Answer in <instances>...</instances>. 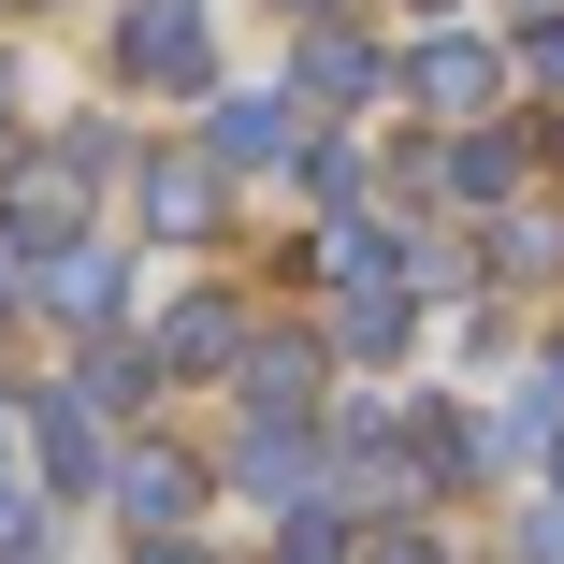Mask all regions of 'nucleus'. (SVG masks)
Returning <instances> with one entry per match:
<instances>
[{"mask_svg": "<svg viewBox=\"0 0 564 564\" xmlns=\"http://www.w3.org/2000/svg\"><path fill=\"white\" fill-rule=\"evenodd\" d=\"M117 73H131V87H174V101H203V87H217V30H203V0H131Z\"/></svg>", "mask_w": 564, "mask_h": 564, "instance_id": "nucleus-2", "label": "nucleus"}, {"mask_svg": "<svg viewBox=\"0 0 564 564\" xmlns=\"http://www.w3.org/2000/svg\"><path fill=\"white\" fill-rule=\"evenodd\" d=\"M405 333H420V290L405 275H348V290H333V348H348V362H391Z\"/></svg>", "mask_w": 564, "mask_h": 564, "instance_id": "nucleus-9", "label": "nucleus"}, {"mask_svg": "<svg viewBox=\"0 0 564 564\" xmlns=\"http://www.w3.org/2000/svg\"><path fill=\"white\" fill-rule=\"evenodd\" d=\"M73 391H87L101 420H131V405L160 391V362H145V348H87V377H73Z\"/></svg>", "mask_w": 564, "mask_h": 564, "instance_id": "nucleus-16", "label": "nucleus"}, {"mask_svg": "<svg viewBox=\"0 0 564 564\" xmlns=\"http://www.w3.org/2000/svg\"><path fill=\"white\" fill-rule=\"evenodd\" d=\"M232 348H247V318L217 304V290H188V304L160 318V348H145V362H160V377H232Z\"/></svg>", "mask_w": 564, "mask_h": 564, "instance_id": "nucleus-11", "label": "nucleus"}, {"mask_svg": "<svg viewBox=\"0 0 564 564\" xmlns=\"http://www.w3.org/2000/svg\"><path fill=\"white\" fill-rule=\"evenodd\" d=\"M0 507H15V405H0Z\"/></svg>", "mask_w": 564, "mask_h": 564, "instance_id": "nucleus-23", "label": "nucleus"}, {"mask_svg": "<svg viewBox=\"0 0 564 564\" xmlns=\"http://www.w3.org/2000/svg\"><path fill=\"white\" fill-rule=\"evenodd\" d=\"M377 87H391V58H377L362 30H333V15L304 30V58H290V101H318V117H348V101H377Z\"/></svg>", "mask_w": 564, "mask_h": 564, "instance_id": "nucleus-4", "label": "nucleus"}, {"mask_svg": "<svg viewBox=\"0 0 564 564\" xmlns=\"http://www.w3.org/2000/svg\"><path fill=\"white\" fill-rule=\"evenodd\" d=\"M290 160H304V188H318V203H377V188H362V145H333V131H304Z\"/></svg>", "mask_w": 564, "mask_h": 564, "instance_id": "nucleus-17", "label": "nucleus"}, {"mask_svg": "<svg viewBox=\"0 0 564 564\" xmlns=\"http://www.w3.org/2000/svg\"><path fill=\"white\" fill-rule=\"evenodd\" d=\"M101 492H117L145 535H160V521H188V464H174V448H117V478H101Z\"/></svg>", "mask_w": 564, "mask_h": 564, "instance_id": "nucleus-13", "label": "nucleus"}, {"mask_svg": "<svg viewBox=\"0 0 564 564\" xmlns=\"http://www.w3.org/2000/svg\"><path fill=\"white\" fill-rule=\"evenodd\" d=\"M30 434H44V478H58V492H101V478H117V434H101V405H87V391H44V405H30Z\"/></svg>", "mask_w": 564, "mask_h": 564, "instance_id": "nucleus-6", "label": "nucleus"}, {"mask_svg": "<svg viewBox=\"0 0 564 564\" xmlns=\"http://www.w3.org/2000/svg\"><path fill=\"white\" fill-rule=\"evenodd\" d=\"M0 101H15V73H0Z\"/></svg>", "mask_w": 564, "mask_h": 564, "instance_id": "nucleus-25", "label": "nucleus"}, {"mask_svg": "<svg viewBox=\"0 0 564 564\" xmlns=\"http://www.w3.org/2000/svg\"><path fill=\"white\" fill-rule=\"evenodd\" d=\"M145 564H217V550H203V535H174V521H160V535H145Z\"/></svg>", "mask_w": 564, "mask_h": 564, "instance_id": "nucleus-22", "label": "nucleus"}, {"mask_svg": "<svg viewBox=\"0 0 564 564\" xmlns=\"http://www.w3.org/2000/svg\"><path fill=\"white\" fill-rule=\"evenodd\" d=\"M521 564H564V492H535V507H521Z\"/></svg>", "mask_w": 564, "mask_h": 564, "instance_id": "nucleus-20", "label": "nucleus"}, {"mask_svg": "<svg viewBox=\"0 0 564 564\" xmlns=\"http://www.w3.org/2000/svg\"><path fill=\"white\" fill-rule=\"evenodd\" d=\"M232 478H247V492H261V507H304V492H318V478H333V448H318V434H304V420H261V434H247V448H232Z\"/></svg>", "mask_w": 564, "mask_h": 564, "instance_id": "nucleus-10", "label": "nucleus"}, {"mask_svg": "<svg viewBox=\"0 0 564 564\" xmlns=\"http://www.w3.org/2000/svg\"><path fill=\"white\" fill-rule=\"evenodd\" d=\"M391 464H405V478H464V464H492V448H478L464 405H420V420H391Z\"/></svg>", "mask_w": 564, "mask_h": 564, "instance_id": "nucleus-12", "label": "nucleus"}, {"mask_svg": "<svg viewBox=\"0 0 564 564\" xmlns=\"http://www.w3.org/2000/svg\"><path fill=\"white\" fill-rule=\"evenodd\" d=\"M232 391L261 420H304L318 405V333H247V348H232Z\"/></svg>", "mask_w": 564, "mask_h": 564, "instance_id": "nucleus-7", "label": "nucleus"}, {"mask_svg": "<svg viewBox=\"0 0 564 564\" xmlns=\"http://www.w3.org/2000/svg\"><path fill=\"white\" fill-rule=\"evenodd\" d=\"M101 174H117V145H101V131L30 145L15 174H0V232H15L30 261H44V247H73V217H87V188H101Z\"/></svg>", "mask_w": 564, "mask_h": 564, "instance_id": "nucleus-1", "label": "nucleus"}, {"mask_svg": "<svg viewBox=\"0 0 564 564\" xmlns=\"http://www.w3.org/2000/svg\"><path fill=\"white\" fill-rule=\"evenodd\" d=\"M44 304L58 318H117V261L101 247H44Z\"/></svg>", "mask_w": 564, "mask_h": 564, "instance_id": "nucleus-15", "label": "nucleus"}, {"mask_svg": "<svg viewBox=\"0 0 564 564\" xmlns=\"http://www.w3.org/2000/svg\"><path fill=\"white\" fill-rule=\"evenodd\" d=\"M348 564H448V550H434L420 521H377V535H348Z\"/></svg>", "mask_w": 564, "mask_h": 564, "instance_id": "nucleus-19", "label": "nucleus"}, {"mask_svg": "<svg viewBox=\"0 0 564 564\" xmlns=\"http://www.w3.org/2000/svg\"><path fill=\"white\" fill-rule=\"evenodd\" d=\"M535 261H564V217H507L492 232V275H535Z\"/></svg>", "mask_w": 564, "mask_h": 564, "instance_id": "nucleus-18", "label": "nucleus"}, {"mask_svg": "<svg viewBox=\"0 0 564 564\" xmlns=\"http://www.w3.org/2000/svg\"><path fill=\"white\" fill-rule=\"evenodd\" d=\"M131 203H145V232L203 247V232H217V203H232V188H217V160H203V145H160V160H131Z\"/></svg>", "mask_w": 564, "mask_h": 564, "instance_id": "nucleus-3", "label": "nucleus"}, {"mask_svg": "<svg viewBox=\"0 0 564 564\" xmlns=\"http://www.w3.org/2000/svg\"><path fill=\"white\" fill-rule=\"evenodd\" d=\"M434 188H448V203H507V188H521V145H507V131H464V145L434 160Z\"/></svg>", "mask_w": 564, "mask_h": 564, "instance_id": "nucleus-14", "label": "nucleus"}, {"mask_svg": "<svg viewBox=\"0 0 564 564\" xmlns=\"http://www.w3.org/2000/svg\"><path fill=\"white\" fill-rule=\"evenodd\" d=\"M535 391H550V405H564V348H550V362H535Z\"/></svg>", "mask_w": 564, "mask_h": 564, "instance_id": "nucleus-24", "label": "nucleus"}, {"mask_svg": "<svg viewBox=\"0 0 564 564\" xmlns=\"http://www.w3.org/2000/svg\"><path fill=\"white\" fill-rule=\"evenodd\" d=\"M521 73H535V87H564V15H535V30H521Z\"/></svg>", "mask_w": 564, "mask_h": 564, "instance_id": "nucleus-21", "label": "nucleus"}, {"mask_svg": "<svg viewBox=\"0 0 564 564\" xmlns=\"http://www.w3.org/2000/svg\"><path fill=\"white\" fill-rule=\"evenodd\" d=\"M391 87H405V101H434V117H478V101L507 87V58H492V44H464V30H434V44L391 73Z\"/></svg>", "mask_w": 564, "mask_h": 564, "instance_id": "nucleus-5", "label": "nucleus"}, {"mask_svg": "<svg viewBox=\"0 0 564 564\" xmlns=\"http://www.w3.org/2000/svg\"><path fill=\"white\" fill-rule=\"evenodd\" d=\"M304 131H290V87H247V101H217L203 117V160L217 174H261V160H290Z\"/></svg>", "mask_w": 564, "mask_h": 564, "instance_id": "nucleus-8", "label": "nucleus"}]
</instances>
